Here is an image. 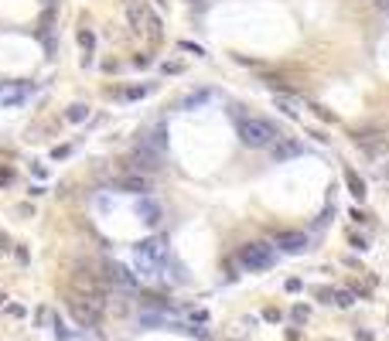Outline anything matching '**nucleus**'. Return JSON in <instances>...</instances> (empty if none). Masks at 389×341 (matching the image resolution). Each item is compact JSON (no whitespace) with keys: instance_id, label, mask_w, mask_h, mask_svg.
<instances>
[{"instance_id":"obj_12","label":"nucleus","mask_w":389,"mask_h":341,"mask_svg":"<svg viewBox=\"0 0 389 341\" xmlns=\"http://www.w3.org/2000/svg\"><path fill=\"white\" fill-rule=\"evenodd\" d=\"M273 154H276V157H290V154H300V147L287 140V144H276V147H273Z\"/></svg>"},{"instance_id":"obj_2","label":"nucleus","mask_w":389,"mask_h":341,"mask_svg":"<svg viewBox=\"0 0 389 341\" xmlns=\"http://www.w3.org/2000/svg\"><path fill=\"white\" fill-rule=\"evenodd\" d=\"M273 260H276V252H273V246H266V242H249V246H242V252H239V263L246 270H266Z\"/></svg>"},{"instance_id":"obj_3","label":"nucleus","mask_w":389,"mask_h":341,"mask_svg":"<svg viewBox=\"0 0 389 341\" xmlns=\"http://www.w3.org/2000/svg\"><path fill=\"white\" fill-rule=\"evenodd\" d=\"M130 167L144 170V174H147V170H157L160 167V154L154 147H147V144H140V147L130 154Z\"/></svg>"},{"instance_id":"obj_4","label":"nucleus","mask_w":389,"mask_h":341,"mask_svg":"<svg viewBox=\"0 0 389 341\" xmlns=\"http://www.w3.org/2000/svg\"><path fill=\"white\" fill-rule=\"evenodd\" d=\"M355 144H358V147H362V154H366V157H389V144L386 140H382V136H376V140H372V136L369 133H362V136H355Z\"/></svg>"},{"instance_id":"obj_7","label":"nucleus","mask_w":389,"mask_h":341,"mask_svg":"<svg viewBox=\"0 0 389 341\" xmlns=\"http://www.w3.org/2000/svg\"><path fill=\"white\" fill-rule=\"evenodd\" d=\"M276 246L284 252H300L304 249V232H284V236L276 239Z\"/></svg>"},{"instance_id":"obj_11","label":"nucleus","mask_w":389,"mask_h":341,"mask_svg":"<svg viewBox=\"0 0 389 341\" xmlns=\"http://www.w3.org/2000/svg\"><path fill=\"white\" fill-rule=\"evenodd\" d=\"M276 106L284 109V113L290 116H297V99H290V96H276Z\"/></svg>"},{"instance_id":"obj_8","label":"nucleus","mask_w":389,"mask_h":341,"mask_svg":"<svg viewBox=\"0 0 389 341\" xmlns=\"http://www.w3.org/2000/svg\"><path fill=\"white\" fill-rule=\"evenodd\" d=\"M345 181H348V188H352L355 198H366V184H362V178H358L355 170H348V174H345Z\"/></svg>"},{"instance_id":"obj_15","label":"nucleus","mask_w":389,"mask_h":341,"mask_svg":"<svg viewBox=\"0 0 389 341\" xmlns=\"http://www.w3.org/2000/svg\"><path fill=\"white\" fill-rule=\"evenodd\" d=\"M376 4H389V0H376Z\"/></svg>"},{"instance_id":"obj_9","label":"nucleus","mask_w":389,"mask_h":341,"mask_svg":"<svg viewBox=\"0 0 389 341\" xmlns=\"http://www.w3.org/2000/svg\"><path fill=\"white\" fill-rule=\"evenodd\" d=\"M140 215H144V222H147V225H154V222H157V215H160V208L154 202H147V205H140Z\"/></svg>"},{"instance_id":"obj_13","label":"nucleus","mask_w":389,"mask_h":341,"mask_svg":"<svg viewBox=\"0 0 389 341\" xmlns=\"http://www.w3.org/2000/svg\"><path fill=\"white\" fill-rule=\"evenodd\" d=\"M79 45L82 48H92V45H96V38H92L89 31H79Z\"/></svg>"},{"instance_id":"obj_1","label":"nucleus","mask_w":389,"mask_h":341,"mask_svg":"<svg viewBox=\"0 0 389 341\" xmlns=\"http://www.w3.org/2000/svg\"><path fill=\"white\" fill-rule=\"evenodd\" d=\"M239 136H242L246 147H273V144H276L273 123H266V120H253V116H242V120H239Z\"/></svg>"},{"instance_id":"obj_17","label":"nucleus","mask_w":389,"mask_h":341,"mask_svg":"<svg viewBox=\"0 0 389 341\" xmlns=\"http://www.w3.org/2000/svg\"><path fill=\"white\" fill-rule=\"evenodd\" d=\"M386 7H389V4H386Z\"/></svg>"},{"instance_id":"obj_10","label":"nucleus","mask_w":389,"mask_h":341,"mask_svg":"<svg viewBox=\"0 0 389 341\" xmlns=\"http://www.w3.org/2000/svg\"><path fill=\"white\" fill-rule=\"evenodd\" d=\"M72 120V123H82V120H86V116H89V109H86V106H82V102H75V106H69V113H65Z\"/></svg>"},{"instance_id":"obj_5","label":"nucleus","mask_w":389,"mask_h":341,"mask_svg":"<svg viewBox=\"0 0 389 341\" xmlns=\"http://www.w3.org/2000/svg\"><path fill=\"white\" fill-rule=\"evenodd\" d=\"M120 191L147 194L150 191V178H147V174H126V178H120Z\"/></svg>"},{"instance_id":"obj_14","label":"nucleus","mask_w":389,"mask_h":341,"mask_svg":"<svg viewBox=\"0 0 389 341\" xmlns=\"http://www.w3.org/2000/svg\"><path fill=\"white\" fill-rule=\"evenodd\" d=\"M4 300H7V297H4V294H0V310H4V307H7V304H4Z\"/></svg>"},{"instance_id":"obj_6","label":"nucleus","mask_w":389,"mask_h":341,"mask_svg":"<svg viewBox=\"0 0 389 341\" xmlns=\"http://www.w3.org/2000/svg\"><path fill=\"white\" fill-rule=\"evenodd\" d=\"M140 260L144 263H154V260H164V239H150V242H140Z\"/></svg>"},{"instance_id":"obj_16","label":"nucleus","mask_w":389,"mask_h":341,"mask_svg":"<svg viewBox=\"0 0 389 341\" xmlns=\"http://www.w3.org/2000/svg\"><path fill=\"white\" fill-rule=\"evenodd\" d=\"M191 4H202V0H191Z\"/></svg>"}]
</instances>
